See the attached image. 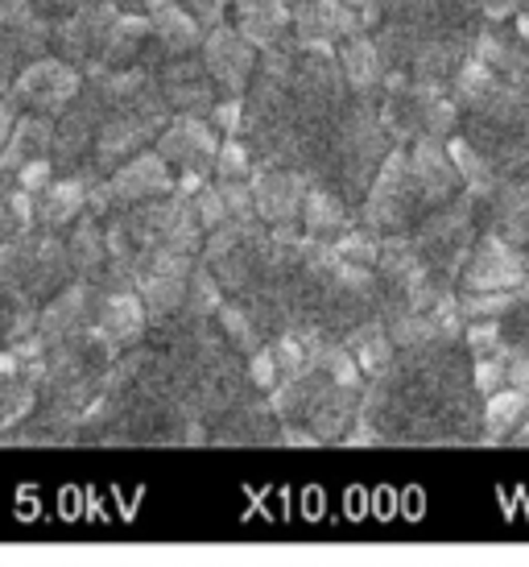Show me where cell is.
I'll return each mask as SVG.
<instances>
[{
  "mask_svg": "<svg viewBox=\"0 0 529 567\" xmlns=\"http://www.w3.org/2000/svg\"><path fill=\"white\" fill-rule=\"evenodd\" d=\"M314 183L294 166H261L252 174V199H257V220L269 224L273 233L290 237L294 224H302V204Z\"/></svg>",
  "mask_w": 529,
  "mask_h": 567,
  "instance_id": "obj_6",
  "label": "cell"
},
{
  "mask_svg": "<svg viewBox=\"0 0 529 567\" xmlns=\"http://www.w3.org/2000/svg\"><path fill=\"white\" fill-rule=\"evenodd\" d=\"M154 150H157V158L174 171V178H183V174L211 178V174H216L219 133L207 116H174L170 125L162 128V137L154 142Z\"/></svg>",
  "mask_w": 529,
  "mask_h": 567,
  "instance_id": "obj_5",
  "label": "cell"
},
{
  "mask_svg": "<svg viewBox=\"0 0 529 567\" xmlns=\"http://www.w3.org/2000/svg\"><path fill=\"white\" fill-rule=\"evenodd\" d=\"M356 224H352V207L340 190L331 187H311L307 190V204H302V237L314 245H335L340 237H348Z\"/></svg>",
  "mask_w": 529,
  "mask_h": 567,
  "instance_id": "obj_14",
  "label": "cell"
},
{
  "mask_svg": "<svg viewBox=\"0 0 529 567\" xmlns=\"http://www.w3.org/2000/svg\"><path fill=\"white\" fill-rule=\"evenodd\" d=\"M157 87H162V100L178 116H211V109H216V95H211L216 83H211L199 54H174V59H166V66L157 71Z\"/></svg>",
  "mask_w": 529,
  "mask_h": 567,
  "instance_id": "obj_7",
  "label": "cell"
},
{
  "mask_svg": "<svg viewBox=\"0 0 529 567\" xmlns=\"http://www.w3.org/2000/svg\"><path fill=\"white\" fill-rule=\"evenodd\" d=\"M529 419V394L526 390H500V394L484 398L480 406V440L500 443L517 440V431Z\"/></svg>",
  "mask_w": 529,
  "mask_h": 567,
  "instance_id": "obj_18",
  "label": "cell"
},
{
  "mask_svg": "<svg viewBox=\"0 0 529 567\" xmlns=\"http://www.w3.org/2000/svg\"><path fill=\"white\" fill-rule=\"evenodd\" d=\"M190 207H195V220H199V228L207 233V237L232 224V212H228V199H224L219 183H207V187H203L199 195L190 199Z\"/></svg>",
  "mask_w": 529,
  "mask_h": 567,
  "instance_id": "obj_24",
  "label": "cell"
},
{
  "mask_svg": "<svg viewBox=\"0 0 529 567\" xmlns=\"http://www.w3.org/2000/svg\"><path fill=\"white\" fill-rule=\"evenodd\" d=\"M521 9H526V0H480V17H488L492 25H500V21H514Z\"/></svg>",
  "mask_w": 529,
  "mask_h": 567,
  "instance_id": "obj_29",
  "label": "cell"
},
{
  "mask_svg": "<svg viewBox=\"0 0 529 567\" xmlns=\"http://www.w3.org/2000/svg\"><path fill=\"white\" fill-rule=\"evenodd\" d=\"M170 195H174V171L157 158V150H145L137 158H128L125 166H116V171L108 174V183L95 187L92 207L95 212H104V207L128 212V207L170 199Z\"/></svg>",
  "mask_w": 529,
  "mask_h": 567,
  "instance_id": "obj_3",
  "label": "cell"
},
{
  "mask_svg": "<svg viewBox=\"0 0 529 567\" xmlns=\"http://www.w3.org/2000/svg\"><path fill=\"white\" fill-rule=\"evenodd\" d=\"M290 4H298V0H290Z\"/></svg>",
  "mask_w": 529,
  "mask_h": 567,
  "instance_id": "obj_32",
  "label": "cell"
},
{
  "mask_svg": "<svg viewBox=\"0 0 529 567\" xmlns=\"http://www.w3.org/2000/svg\"><path fill=\"white\" fill-rule=\"evenodd\" d=\"M492 233L505 237L509 245H529V183H500L492 195Z\"/></svg>",
  "mask_w": 529,
  "mask_h": 567,
  "instance_id": "obj_19",
  "label": "cell"
},
{
  "mask_svg": "<svg viewBox=\"0 0 529 567\" xmlns=\"http://www.w3.org/2000/svg\"><path fill=\"white\" fill-rule=\"evenodd\" d=\"M500 87H505V83H500L497 71L471 54V59L459 66V75L452 80V100L459 104V112H476V109H484Z\"/></svg>",
  "mask_w": 529,
  "mask_h": 567,
  "instance_id": "obj_22",
  "label": "cell"
},
{
  "mask_svg": "<svg viewBox=\"0 0 529 567\" xmlns=\"http://www.w3.org/2000/svg\"><path fill=\"white\" fill-rule=\"evenodd\" d=\"M447 154H452L455 171H459V183H464L467 195H476V199H492V195H497V187H500L497 166L484 158L464 133H455L452 142H447Z\"/></svg>",
  "mask_w": 529,
  "mask_h": 567,
  "instance_id": "obj_21",
  "label": "cell"
},
{
  "mask_svg": "<svg viewBox=\"0 0 529 567\" xmlns=\"http://www.w3.org/2000/svg\"><path fill=\"white\" fill-rule=\"evenodd\" d=\"M335 63H340L343 87H352L356 100H369V95H381V83H385V50L373 33H356L335 47Z\"/></svg>",
  "mask_w": 529,
  "mask_h": 567,
  "instance_id": "obj_12",
  "label": "cell"
},
{
  "mask_svg": "<svg viewBox=\"0 0 529 567\" xmlns=\"http://www.w3.org/2000/svg\"><path fill=\"white\" fill-rule=\"evenodd\" d=\"M526 278V252L497 233H484L459 269V295H514Z\"/></svg>",
  "mask_w": 529,
  "mask_h": 567,
  "instance_id": "obj_2",
  "label": "cell"
},
{
  "mask_svg": "<svg viewBox=\"0 0 529 567\" xmlns=\"http://www.w3.org/2000/svg\"><path fill=\"white\" fill-rule=\"evenodd\" d=\"M83 87H87V80L79 66H71L59 54H42L17 71V80L9 83V104L38 112V116H63L83 95Z\"/></svg>",
  "mask_w": 529,
  "mask_h": 567,
  "instance_id": "obj_1",
  "label": "cell"
},
{
  "mask_svg": "<svg viewBox=\"0 0 529 567\" xmlns=\"http://www.w3.org/2000/svg\"><path fill=\"white\" fill-rule=\"evenodd\" d=\"M137 295L149 311V323H166L190 302V274H145L137 278Z\"/></svg>",
  "mask_w": 529,
  "mask_h": 567,
  "instance_id": "obj_20",
  "label": "cell"
},
{
  "mask_svg": "<svg viewBox=\"0 0 529 567\" xmlns=\"http://www.w3.org/2000/svg\"><path fill=\"white\" fill-rule=\"evenodd\" d=\"M343 4H348V9H356L364 21H373L376 9H381V0H343Z\"/></svg>",
  "mask_w": 529,
  "mask_h": 567,
  "instance_id": "obj_31",
  "label": "cell"
},
{
  "mask_svg": "<svg viewBox=\"0 0 529 567\" xmlns=\"http://www.w3.org/2000/svg\"><path fill=\"white\" fill-rule=\"evenodd\" d=\"M356 33H364V17L348 9L343 0H298L294 4V38L307 47H340Z\"/></svg>",
  "mask_w": 529,
  "mask_h": 567,
  "instance_id": "obj_8",
  "label": "cell"
},
{
  "mask_svg": "<svg viewBox=\"0 0 529 567\" xmlns=\"http://www.w3.org/2000/svg\"><path fill=\"white\" fill-rule=\"evenodd\" d=\"M471 390L484 398L500 394V390H509V364H505V357H484V361L471 364Z\"/></svg>",
  "mask_w": 529,
  "mask_h": 567,
  "instance_id": "obj_27",
  "label": "cell"
},
{
  "mask_svg": "<svg viewBox=\"0 0 529 567\" xmlns=\"http://www.w3.org/2000/svg\"><path fill=\"white\" fill-rule=\"evenodd\" d=\"M207 121L216 125L219 137H245V125H249V100H245V95L216 100V109H211Z\"/></svg>",
  "mask_w": 529,
  "mask_h": 567,
  "instance_id": "obj_25",
  "label": "cell"
},
{
  "mask_svg": "<svg viewBox=\"0 0 529 567\" xmlns=\"http://www.w3.org/2000/svg\"><path fill=\"white\" fill-rule=\"evenodd\" d=\"M232 25L257 50L281 47L294 33V4L290 0H232Z\"/></svg>",
  "mask_w": 529,
  "mask_h": 567,
  "instance_id": "obj_11",
  "label": "cell"
},
{
  "mask_svg": "<svg viewBox=\"0 0 529 567\" xmlns=\"http://www.w3.org/2000/svg\"><path fill=\"white\" fill-rule=\"evenodd\" d=\"M149 328V311L141 302L137 290H108L100 299V311H95V331L108 340L112 348L137 344Z\"/></svg>",
  "mask_w": 529,
  "mask_h": 567,
  "instance_id": "obj_13",
  "label": "cell"
},
{
  "mask_svg": "<svg viewBox=\"0 0 529 567\" xmlns=\"http://www.w3.org/2000/svg\"><path fill=\"white\" fill-rule=\"evenodd\" d=\"M257 166V150L245 137H224L216 154V178L219 183H252Z\"/></svg>",
  "mask_w": 529,
  "mask_h": 567,
  "instance_id": "obj_23",
  "label": "cell"
},
{
  "mask_svg": "<svg viewBox=\"0 0 529 567\" xmlns=\"http://www.w3.org/2000/svg\"><path fill=\"white\" fill-rule=\"evenodd\" d=\"M149 33H154V42L162 47L166 59H174V54H190L195 47H203L199 17L190 13L183 0H174V4H166V9L149 13Z\"/></svg>",
  "mask_w": 529,
  "mask_h": 567,
  "instance_id": "obj_16",
  "label": "cell"
},
{
  "mask_svg": "<svg viewBox=\"0 0 529 567\" xmlns=\"http://www.w3.org/2000/svg\"><path fill=\"white\" fill-rule=\"evenodd\" d=\"M245 378H249L252 390H261V394H278L286 378H281V364H278V357H273V348H257V352H252Z\"/></svg>",
  "mask_w": 529,
  "mask_h": 567,
  "instance_id": "obj_26",
  "label": "cell"
},
{
  "mask_svg": "<svg viewBox=\"0 0 529 567\" xmlns=\"http://www.w3.org/2000/svg\"><path fill=\"white\" fill-rule=\"evenodd\" d=\"M17 121H21V112L9 104V100H0V154H4V145H9V137H13Z\"/></svg>",
  "mask_w": 529,
  "mask_h": 567,
  "instance_id": "obj_30",
  "label": "cell"
},
{
  "mask_svg": "<svg viewBox=\"0 0 529 567\" xmlns=\"http://www.w3.org/2000/svg\"><path fill=\"white\" fill-rule=\"evenodd\" d=\"M92 195H95L92 174L83 171L63 174L42 195H33V220L42 224V233H59V228L75 224L83 216V207H92Z\"/></svg>",
  "mask_w": 529,
  "mask_h": 567,
  "instance_id": "obj_10",
  "label": "cell"
},
{
  "mask_svg": "<svg viewBox=\"0 0 529 567\" xmlns=\"http://www.w3.org/2000/svg\"><path fill=\"white\" fill-rule=\"evenodd\" d=\"M343 348L356 357V364H360V373H364V378H381V373L397 361V344H393L390 323H385L381 316L369 319V323H360V328L343 340Z\"/></svg>",
  "mask_w": 529,
  "mask_h": 567,
  "instance_id": "obj_17",
  "label": "cell"
},
{
  "mask_svg": "<svg viewBox=\"0 0 529 567\" xmlns=\"http://www.w3.org/2000/svg\"><path fill=\"white\" fill-rule=\"evenodd\" d=\"M199 59L207 66V75H211V83L224 87L228 95H249L252 80H257V66H261L257 47L236 30L232 21L211 25V30L203 33Z\"/></svg>",
  "mask_w": 529,
  "mask_h": 567,
  "instance_id": "obj_4",
  "label": "cell"
},
{
  "mask_svg": "<svg viewBox=\"0 0 529 567\" xmlns=\"http://www.w3.org/2000/svg\"><path fill=\"white\" fill-rule=\"evenodd\" d=\"M54 178H59V166H54V158H33V162H25V166L17 171V187L30 190V195H42Z\"/></svg>",
  "mask_w": 529,
  "mask_h": 567,
  "instance_id": "obj_28",
  "label": "cell"
},
{
  "mask_svg": "<svg viewBox=\"0 0 529 567\" xmlns=\"http://www.w3.org/2000/svg\"><path fill=\"white\" fill-rule=\"evenodd\" d=\"M95 311H100V295H95L92 282L66 286V290H59V295L38 311V336H42L46 344L71 340L79 331L95 328Z\"/></svg>",
  "mask_w": 529,
  "mask_h": 567,
  "instance_id": "obj_9",
  "label": "cell"
},
{
  "mask_svg": "<svg viewBox=\"0 0 529 567\" xmlns=\"http://www.w3.org/2000/svg\"><path fill=\"white\" fill-rule=\"evenodd\" d=\"M54 133H59L54 116H38V112L21 116L9 145H4V154H0V166L17 174L33 158H54Z\"/></svg>",
  "mask_w": 529,
  "mask_h": 567,
  "instance_id": "obj_15",
  "label": "cell"
}]
</instances>
